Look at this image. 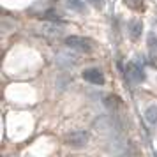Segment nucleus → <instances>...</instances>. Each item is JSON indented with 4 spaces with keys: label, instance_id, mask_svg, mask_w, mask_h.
I'll use <instances>...</instances> for the list:
<instances>
[{
    "label": "nucleus",
    "instance_id": "2",
    "mask_svg": "<svg viewBox=\"0 0 157 157\" xmlns=\"http://www.w3.org/2000/svg\"><path fill=\"white\" fill-rule=\"evenodd\" d=\"M64 44L67 46V48H71V50L85 51V53H88V51L92 50V44H90V41H88V39H83V37H79V36H69V37H65Z\"/></svg>",
    "mask_w": 157,
    "mask_h": 157
},
{
    "label": "nucleus",
    "instance_id": "8",
    "mask_svg": "<svg viewBox=\"0 0 157 157\" xmlns=\"http://www.w3.org/2000/svg\"><path fill=\"white\" fill-rule=\"evenodd\" d=\"M145 118H147L148 124L155 125L157 124V106H148L147 108V111H145Z\"/></svg>",
    "mask_w": 157,
    "mask_h": 157
},
{
    "label": "nucleus",
    "instance_id": "11",
    "mask_svg": "<svg viewBox=\"0 0 157 157\" xmlns=\"http://www.w3.org/2000/svg\"><path fill=\"white\" fill-rule=\"evenodd\" d=\"M90 2H92L95 7H102L104 6V0H90Z\"/></svg>",
    "mask_w": 157,
    "mask_h": 157
},
{
    "label": "nucleus",
    "instance_id": "3",
    "mask_svg": "<svg viewBox=\"0 0 157 157\" xmlns=\"http://www.w3.org/2000/svg\"><path fill=\"white\" fill-rule=\"evenodd\" d=\"M81 76H83L85 81L92 83V85H99V86L104 85V74L97 67H88V69H85V71L81 72Z\"/></svg>",
    "mask_w": 157,
    "mask_h": 157
},
{
    "label": "nucleus",
    "instance_id": "9",
    "mask_svg": "<svg viewBox=\"0 0 157 157\" xmlns=\"http://www.w3.org/2000/svg\"><path fill=\"white\" fill-rule=\"evenodd\" d=\"M67 7L72 11H83V2L81 0H67Z\"/></svg>",
    "mask_w": 157,
    "mask_h": 157
},
{
    "label": "nucleus",
    "instance_id": "1",
    "mask_svg": "<svg viewBox=\"0 0 157 157\" xmlns=\"http://www.w3.org/2000/svg\"><path fill=\"white\" fill-rule=\"evenodd\" d=\"M88 143V132L86 131H72L65 134V145L71 148H83Z\"/></svg>",
    "mask_w": 157,
    "mask_h": 157
},
{
    "label": "nucleus",
    "instance_id": "6",
    "mask_svg": "<svg viewBox=\"0 0 157 157\" xmlns=\"http://www.w3.org/2000/svg\"><path fill=\"white\" fill-rule=\"evenodd\" d=\"M129 37L132 39V41H138L140 37H141V30H143V23L140 20H132V21H129Z\"/></svg>",
    "mask_w": 157,
    "mask_h": 157
},
{
    "label": "nucleus",
    "instance_id": "10",
    "mask_svg": "<svg viewBox=\"0 0 157 157\" xmlns=\"http://www.w3.org/2000/svg\"><path fill=\"white\" fill-rule=\"evenodd\" d=\"M125 4H127L131 9H134V11L143 9V0H125Z\"/></svg>",
    "mask_w": 157,
    "mask_h": 157
},
{
    "label": "nucleus",
    "instance_id": "7",
    "mask_svg": "<svg viewBox=\"0 0 157 157\" xmlns=\"http://www.w3.org/2000/svg\"><path fill=\"white\" fill-rule=\"evenodd\" d=\"M62 25H64V23H58L57 25V21L44 23L43 25V32L44 34H48V36H58V34L62 32Z\"/></svg>",
    "mask_w": 157,
    "mask_h": 157
},
{
    "label": "nucleus",
    "instance_id": "4",
    "mask_svg": "<svg viewBox=\"0 0 157 157\" xmlns=\"http://www.w3.org/2000/svg\"><path fill=\"white\" fill-rule=\"evenodd\" d=\"M125 72H127V78L132 81V83H141L145 79V74H143V69L134 62H129L127 67H125Z\"/></svg>",
    "mask_w": 157,
    "mask_h": 157
},
{
    "label": "nucleus",
    "instance_id": "5",
    "mask_svg": "<svg viewBox=\"0 0 157 157\" xmlns=\"http://www.w3.org/2000/svg\"><path fill=\"white\" fill-rule=\"evenodd\" d=\"M57 62H58V65H62L65 69H71V67H74L78 64V57L74 53H60L57 57Z\"/></svg>",
    "mask_w": 157,
    "mask_h": 157
}]
</instances>
